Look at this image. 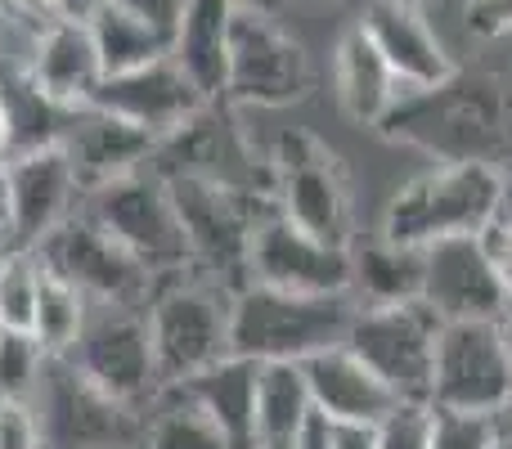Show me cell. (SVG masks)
I'll use <instances>...</instances> for the list:
<instances>
[{
  "mask_svg": "<svg viewBox=\"0 0 512 449\" xmlns=\"http://www.w3.org/2000/svg\"><path fill=\"white\" fill-rule=\"evenodd\" d=\"M378 135L436 158L441 167H512V77L454 72L441 86L409 90Z\"/></svg>",
  "mask_w": 512,
  "mask_h": 449,
  "instance_id": "6da1fadb",
  "label": "cell"
},
{
  "mask_svg": "<svg viewBox=\"0 0 512 449\" xmlns=\"http://www.w3.org/2000/svg\"><path fill=\"white\" fill-rule=\"evenodd\" d=\"M351 319V292L301 297L248 283L230 297V355H243L252 364H306L310 355L342 346Z\"/></svg>",
  "mask_w": 512,
  "mask_h": 449,
  "instance_id": "7a4b0ae2",
  "label": "cell"
},
{
  "mask_svg": "<svg viewBox=\"0 0 512 449\" xmlns=\"http://www.w3.org/2000/svg\"><path fill=\"white\" fill-rule=\"evenodd\" d=\"M499 221V171L490 167H427L396 189L382 216V238L427 247L445 238H481Z\"/></svg>",
  "mask_w": 512,
  "mask_h": 449,
  "instance_id": "3957f363",
  "label": "cell"
},
{
  "mask_svg": "<svg viewBox=\"0 0 512 449\" xmlns=\"http://www.w3.org/2000/svg\"><path fill=\"white\" fill-rule=\"evenodd\" d=\"M149 342L162 391L198 378L230 355V292L216 283L167 279L149 301Z\"/></svg>",
  "mask_w": 512,
  "mask_h": 449,
  "instance_id": "277c9868",
  "label": "cell"
},
{
  "mask_svg": "<svg viewBox=\"0 0 512 449\" xmlns=\"http://www.w3.org/2000/svg\"><path fill=\"white\" fill-rule=\"evenodd\" d=\"M162 180H167V194L176 203L180 229H185L189 261L203 265L207 283L225 288L230 297L239 288H248L252 229L270 203L194 176H162Z\"/></svg>",
  "mask_w": 512,
  "mask_h": 449,
  "instance_id": "5b68a950",
  "label": "cell"
},
{
  "mask_svg": "<svg viewBox=\"0 0 512 449\" xmlns=\"http://www.w3.org/2000/svg\"><path fill=\"white\" fill-rule=\"evenodd\" d=\"M270 207L297 229L324 243L351 247V180L324 140L306 131H283L270 158Z\"/></svg>",
  "mask_w": 512,
  "mask_h": 449,
  "instance_id": "8992f818",
  "label": "cell"
},
{
  "mask_svg": "<svg viewBox=\"0 0 512 449\" xmlns=\"http://www.w3.org/2000/svg\"><path fill=\"white\" fill-rule=\"evenodd\" d=\"M90 216L153 274V279H176L189 261V243L180 229L176 203L167 194V180L158 171H135L104 189H90Z\"/></svg>",
  "mask_w": 512,
  "mask_h": 449,
  "instance_id": "52a82bcc",
  "label": "cell"
},
{
  "mask_svg": "<svg viewBox=\"0 0 512 449\" xmlns=\"http://www.w3.org/2000/svg\"><path fill=\"white\" fill-rule=\"evenodd\" d=\"M41 418V449H140V409L117 405L99 387H90L63 355H50L41 387L32 396Z\"/></svg>",
  "mask_w": 512,
  "mask_h": 449,
  "instance_id": "ba28073f",
  "label": "cell"
},
{
  "mask_svg": "<svg viewBox=\"0 0 512 449\" xmlns=\"http://www.w3.org/2000/svg\"><path fill=\"white\" fill-rule=\"evenodd\" d=\"M441 319L423 301L405 306H355L346 346L391 387L396 400L432 405V369Z\"/></svg>",
  "mask_w": 512,
  "mask_h": 449,
  "instance_id": "9c48e42d",
  "label": "cell"
},
{
  "mask_svg": "<svg viewBox=\"0 0 512 449\" xmlns=\"http://www.w3.org/2000/svg\"><path fill=\"white\" fill-rule=\"evenodd\" d=\"M310 86H315V68H310L306 45L292 41L270 9H234L225 99L256 108H288L306 99Z\"/></svg>",
  "mask_w": 512,
  "mask_h": 449,
  "instance_id": "30bf717a",
  "label": "cell"
},
{
  "mask_svg": "<svg viewBox=\"0 0 512 449\" xmlns=\"http://www.w3.org/2000/svg\"><path fill=\"white\" fill-rule=\"evenodd\" d=\"M63 360L104 396L126 409H144L162 396L158 360L149 342V319L131 306H90L77 346Z\"/></svg>",
  "mask_w": 512,
  "mask_h": 449,
  "instance_id": "8fae6325",
  "label": "cell"
},
{
  "mask_svg": "<svg viewBox=\"0 0 512 449\" xmlns=\"http://www.w3.org/2000/svg\"><path fill=\"white\" fill-rule=\"evenodd\" d=\"M32 256L50 274L68 279L90 306H131L135 310L149 301L153 283H158L90 212H81V216L72 212Z\"/></svg>",
  "mask_w": 512,
  "mask_h": 449,
  "instance_id": "7c38bea8",
  "label": "cell"
},
{
  "mask_svg": "<svg viewBox=\"0 0 512 449\" xmlns=\"http://www.w3.org/2000/svg\"><path fill=\"white\" fill-rule=\"evenodd\" d=\"M248 283L301 292V297H337V292H351V247L324 243L274 207H265L252 229Z\"/></svg>",
  "mask_w": 512,
  "mask_h": 449,
  "instance_id": "4fadbf2b",
  "label": "cell"
},
{
  "mask_svg": "<svg viewBox=\"0 0 512 449\" xmlns=\"http://www.w3.org/2000/svg\"><path fill=\"white\" fill-rule=\"evenodd\" d=\"M512 391V360L495 324H441L432 405L495 414Z\"/></svg>",
  "mask_w": 512,
  "mask_h": 449,
  "instance_id": "5bb4252c",
  "label": "cell"
},
{
  "mask_svg": "<svg viewBox=\"0 0 512 449\" xmlns=\"http://www.w3.org/2000/svg\"><path fill=\"white\" fill-rule=\"evenodd\" d=\"M423 301L441 324H495L508 288L486 252V238H445L423 252Z\"/></svg>",
  "mask_w": 512,
  "mask_h": 449,
  "instance_id": "9a60e30c",
  "label": "cell"
},
{
  "mask_svg": "<svg viewBox=\"0 0 512 449\" xmlns=\"http://www.w3.org/2000/svg\"><path fill=\"white\" fill-rule=\"evenodd\" d=\"M86 108H99V113L117 117V122L153 135V140H167V135H176L180 126L203 113L207 99L198 95V86L167 54V59L149 63V68L122 72V77H104Z\"/></svg>",
  "mask_w": 512,
  "mask_h": 449,
  "instance_id": "2e32d148",
  "label": "cell"
},
{
  "mask_svg": "<svg viewBox=\"0 0 512 449\" xmlns=\"http://www.w3.org/2000/svg\"><path fill=\"white\" fill-rule=\"evenodd\" d=\"M81 185L63 149L23 153L5 162V198H9V225H14L18 252H36L72 216Z\"/></svg>",
  "mask_w": 512,
  "mask_h": 449,
  "instance_id": "e0dca14e",
  "label": "cell"
},
{
  "mask_svg": "<svg viewBox=\"0 0 512 449\" xmlns=\"http://www.w3.org/2000/svg\"><path fill=\"white\" fill-rule=\"evenodd\" d=\"M360 27L382 50V59L391 63V72L400 77L405 90L441 86L445 77L459 72L450 59V50L441 45V36L432 32L427 14L414 5V0H364Z\"/></svg>",
  "mask_w": 512,
  "mask_h": 449,
  "instance_id": "ac0fdd59",
  "label": "cell"
},
{
  "mask_svg": "<svg viewBox=\"0 0 512 449\" xmlns=\"http://www.w3.org/2000/svg\"><path fill=\"white\" fill-rule=\"evenodd\" d=\"M306 373V387L315 409L328 418V423H369L378 427L391 409L400 405L391 396V387L351 351V346H333V351H319L301 364Z\"/></svg>",
  "mask_w": 512,
  "mask_h": 449,
  "instance_id": "d6986e66",
  "label": "cell"
},
{
  "mask_svg": "<svg viewBox=\"0 0 512 449\" xmlns=\"http://www.w3.org/2000/svg\"><path fill=\"white\" fill-rule=\"evenodd\" d=\"M23 63L36 86L68 108H86L99 81H104L95 36H90V23H81V18H54V23L36 27L32 54Z\"/></svg>",
  "mask_w": 512,
  "mask_h": 449,
  "instance_id": "ffe728a7",
  "label": "cell"
},
{
  "mask_svg": "<svg viewBox=\"0 0 512 449\" xmlns=\"http://www.w3.org/2000/svg\"><path fill=\"white\" fill-rule=\"evenodd\" d=\"M153 149H158L153 135L135 131V126L99 113V108H81L72 131H68V140H63V153H68L72 171H77L81 194L144 171L153 162Z\"/></svg>",
  "mask_w": 512,
  "mask_h": 449,
  "instance_id": "44dd1931",
  "label": "cell"
},
{
  "mask_svg": "<svg viewBox=\"0 0 512 449\" xmlns=\"http://www.w3.org/2000/svg\"><path fill=\"white\" fill-rule=\"evenodd\" d=\"M234 9H239V0H185L176 27H171V59L207 104L225 99Z\"/></svg>",
  "mask_w": 512,
  "mask_h": 449,
  "instance_id": "7402d4cb",
  "label": "cell"
},
{
  "mask_svg": "<svg viewBox=\"0 0 512 449\" xmlns=\"http://www.w3.org/2000/svg\"><path fill=\"white\" fill-rule=\"evenodd\" d=\"M333 81H337V104H342V113L351 117L355 126H373V131H378L391 117V108L409 95L360 23L337 41Z\"/></svg>",
  "mask_w": 512,
  "mask_h": 449,
  "instance_id": "603a6c76",
  "label": "cell"
},
{
  "mask_svg": "<svg viewBox=\"0 0 512 449\" xmlns=\"http://www.w3.org/2000/svg\"><path fill=\"white\" fill-rule=\"evenodd\" d=\"M81 108H68L59 99H50L41 86L32 81L27 63H9L0 54V117L9 131V153H41V149H63L72 122Z\"/></svg>",
  "mask_w": 512,
  "mask_h": 449,
  "instance_id": "cb8c5ba5",
  "label": "cell"
},
{
  "mask_svg": "<svg viewBox=\"0 0 512 449\" xmlns=\"http://www.w3.org/2000/svg\"><path fill=\"white\" fill-rule=\"evenodd\" d=\"M256 373H261V364L243 360V355H225L221 364H212V369H203L198 378L180 382V387H171V391L194 400V405L221 427V436L234 449H252Z\"/></svg>",
  "mask_w": 512,
  "mask_h": 449,
  "instance_id": "d4e9b609",
  "label": "cell"
},
{
  "mask_svg": "<svg viewBox=\"0 0 512 449\" xmlns=\"http://www.w3.org/2000/svg\"><path fill=\"white\" fill-rule=\"evenodd\" d=\"M315 414L301 364H261L256 373V414H252V449H292L301 427Z\"/></svg>",
  "mask_w": 512,
  "mask_h": 449,
  "instance_id": "484cf974",
  "label": "cell"
},
{
  "mask_svg": "<svg viewBox=\"0 0 512 449\" xmlns=\"http://www.w3.org/2000/svg\"><path fill=\"white\" fill-rule=\"evenodd\" d=\"M423 297V252L373 238L351 247V301L355 306H405Z\"/></svg>",
  "mask_w": 512,
  "mask_h": 449,
  "instance_id": "4316f807",
  "label": "cell"
},
{
  "mask_svg": "<svg viewBox=\"0 0 512 449\" xmlns=\"http://www.w3.org/2000/svg\"><path fill=\"white\" fill-rule=\"evenodd\" d=\"M90 23V36H95L99 63H104V77H122V72L149 68V63L167 59L171 54V36L162 27H153L149 18L131 14L126 5H104Z\"/></svg>",
  "mask_w": 512,
  "mask_h": 449,
  "instance_id": "83f0119b",
  "label": "cell"
},
{
  "mask_svg": "<svg viewBox=\"0 0 512 449\" xmlns=\"http://www.w3.org/2000/svg\"><path fill=\"white\" fill-rule=\"evenodd\" d=\"M86 315H90V301L81 297L68 279H59V274H50L41 265L36 310H32V337L41 342V351L45 355H68L72 346H77L81 328H86Z\"/></svg>",
  "mask_w": 512,
  "mask_h": 449,
  "instance_id": "f1b7e54d",
  "label": "cell"
},
{
  "mask_svg": "<svg viewBox=\"0 0 512 449\" xmlns=\"http://www.w3.org/2000/svg\"><path fill=\"white\" fill-rule=\"evenodd\" d=\"M140 449H234L221 436V427L180 391H162V405L153 418H144V445Z\"/></svg>",
  "mask_w": 512,
  "mask_h": 449,
  "instance_id": "f546056e",
  "label": "cell"
},
{
  "mask_svg": "<svg viewBox=\"0 0 512 449\" xmlns=\"http://www.w3.org/2000/svg\"><path fill=\"white\" fill-rule=\"evenodd\" d=\"M50 355L27 328H0V400H32Z\"/></svg>",
  "mask_w": 512,
  "mask_h": 449,
  "instance_id": "4dcf8cb0",
  "label": "cell"
},
{
  "mask_svg": "<svg viewBox=\"0 0 512 449\" xmlns=\"http://www.w3.org/2000/svg\"><path fill=\"white\" fill-rule=\"evenodd\" d=\"M36 283H41V265L32 252L5 256V265H0V328H27L32 333Z\"/></svg>",
  "mask_w": 512,
  "mask_h": 449,
  "instance_id": "1f68e13d",
  "label": "cell"
},
{
  "mask_svg": "<svg viewBox=\"0 0 512 449\" xmlns=\"http://www.w3.org/2000/svg\"><path fill=\"white\" fill-rule=\"evenodd\" d=\"M427 449H495V423H490V414H463V409L432 405Z\"/></svg>",
  "mask_w": 512,
  "mask_h": 449,
  "instance_id": "d6a6232c",
  "label": "cell"
},
{
  "mask_svg": "<svg viewBox=\"0 0 512 449\" xmlns=\"http://www.w3.org/2000/svg\"><path fill=\"white\" fill-rule=\"evenodd\" d=\"M373 432H378V449H427V436H432V405H409V400H400Z\"/></svg>",
  "mask_w": 512,
  "mask_h": 449,
  "instance_id": "836d02e7",
  "label": "cell"
},
{
  "mask_svg": "<svg viewBox=\"0 0 512 449\" xmlns=\"http://www.w3.org/2000/svg\"><path fill=\"white\" fill-rule=\"evenodd\" d=\"M0 449H41V418L32 400H0Z\"/></svg>",
  "mask_w": 512,
  "mask_h": 449,
  "instance_id": "e575fe53",
  "label": "cell"
},
{
  "mask_svg": "<svg viewBox=\"0 0 512 449\" xmlns=\"http://www.w3.org/2000/svg\"><path fill=\"white\" fill-rule=\"evenodd\" d=\"M468 32L481 41L512 36V0H468Z\"/></svg>",
  "mask_w": 512,
  "mask_h": 449,
  "instance_id": "d590c367",
  "label": "cell"
},
{
  "mask_svg": "<svg viewBox=\"0 0 512 449\" xmlns=\"http://www.w3.org/2000/svg\"><path fill=\"white\" fill-rule=\"evenodd\" d=\"M481 238H486V252H490V261H495L499 279H504L508 297H512V225L508 221H495Z\"/></svg>",
  "mask_w": 512,
  "mask_h": 449,
  "instance_id": "8d00e7d4",
  "label": "cell"
},
{
  "mask_svg": "<svg viewBox=\"0 0 512 449\" xmlns=\"http://www.w3.org/2000/svg\"><path fill=\"white\" fill-rule=\"evenodd\" d=\"M117 5H126L131 14H140V18H149L153 27H162V32L171 36V27H176L185 0H117Z\"/></svg>",
  "mask_w": 512,
  "mask_h": 449,
  "instance_id": "74e56055",
  "label": "cell"
},
{
  "mask_svg": "<svg viewBox=\"0 0 512 449\" xmlns=\"http://www.w3.org/2000/svg\"><path fill=\"white\" fill-rule=\"evenodd\" d=\"M333 449H378V432L369 423H333Z\"/></svg>",
  "mask_w": 512,
  "mask_h": 449,
  "instance_id": "f35d334b",
  "label": "cell"
},
{
  "mask_svg": "<svg viewBox=\"0 0 512 449\" xmlns=\"http://www.w3.org/2000/svg\"><path fill=\"white\" fill-rule=\"evenodd\" d=\"M292 449H333V423H328L324 414H310V423L301 427V436L292 441Z\"/></svg>",
  "mask_w": 512,
  "mask_h": 449,
  "instance_id": "ab89813d",
  "label": "cell"
},
{
  "mask_svg": "<svg viewBox=\"0 0 512 449\" xmlns=\"http://www.w3.org/2000/svg\"><path fill=\"white\" fill-rule=\"evenodd\" d=\"M9 9H14L18 18H32L36 27L54 23V18H63V0H9Z\"/></svg>",
  "mask_w": 512,
  "mask_h": 449,
  "instance_id": "60d3db41",
  "label": "cell"
},
{
  "mask_svg": "<svg viewBox=\"0 0 512 449\" xmlns=\"http://www.w3.org/2000/svg\"><path fill=\"white\" fill-rule=\"evenodd\" d=\"M14 225H9V198H5V167H0V265L5 256H14Z\"/></svg>",
  "mask_w": 512,
  "mask_h": 449,
  "instance_id": "b9f144b4",
  "label": "cell"
},
{
  "mask_svg": "<svg viewBox=\"0 0 512 449\" xmlns=\"http://www.w3.org/2000/svg\"><path fill=\"white\" fill-rule=\"evenodd\" d=\"M490 423H495V449H512V391L504 405L490 414Z\"/></svg>",
  "mask_w": 512,
  "mask_h": 449,
  "instance_id": "7bdbcfd3",
  "label": "cell"
},
{
  "mask_svg": "<svg viewBox=\"0 0 512 449\" xmlns=\"http://www.w3.org/2000/svg\"><path fill=\"white\" fill-rule=\"evenodd\" d=\"M104 5H113V0H63V18H81V23H86V18H95Z\"/></svg>",
  "mask_w": 512,
  "mask_h": 449,
  "instance_id": "ee69618b",
  "label": "cell"
},
{
  "mask_svg": "<svg viewBox=\"0 0 512 449\" xmlns=\"http://www.w3.org/2000/svg\"><path fill=\"white\" fill-rule=\"evenodd\" d=\"M499 221L512 225V167L499 171Z\"/></svg>",
  "mask_w": 512,
  "mask_h": 449,
  "instance_id": "f6af8a7d",
  "label": "cell"
},
{
  "mask_svg": "<svg viewBox=\"0 0 512 449\" xmlns=\"http://www.w3.org/2000/svg\"><path fill=\"white\" fill-rule=\"evenodd\" d=\"M495 328H499V337H504V346H508V360H512V297H508V306L499 310Z\"/></svg>",
  "mask_w": 512,
  "mask_h": 449,
  "instance_id": "bcb514c9",
  "label": "cell"
},
{
  "mask_svg": "<svg viewBox=\"0 0 512 449\" xmlns=\"http://www.w3.org/2000/svg\"><path fill=\"white\" fill-rule=\"evenodd\" d=\"M9 158H14V153H9V131H5V117H0V167H5Z\"/></svg>",
  "mask_w": 512,
  "mask_h": 449,
  "instance_id": "7dc6e473",
  "label": "cell"
},
{
  "mask_svg": "<svg viewBox=\"0 0 512 449\" xmlns=\"http://www.w3.org/2000/svg\"><path fill=\"white\" fill-rule=\"evenodd\" d=\"M239 5H256V9H270V14H279L283 0H239Z\"/></svg>",
  "mask_w": 512,
  "mask_h": 449,
  "instance_id": "c3c4849f",
  "label": "cell"
},
{
  "mask_svg": "<svg viewBox=\"0 0 512 449\" xmlns=\"http://www.w3.org/2000/svg\"><path fill=\"white\" fill-rule=\"evenodd\" d=\"M0 32H5V14H0Z\"/></svg>",
  "mask_w": 512,
  "mask_h": 449,
  "instance_id": "681fc988",
  "label": "cell"
},
{
  "mask_svg": "<svg viewBox=\"0 0 512 449\" xmlns=\"http://www.w3.org/2000/svg\"><path fill=\"white\" fill-rule=\"evenodd\" d=\"M414 5H418V0H414Z\"/></svg>",
  "mask_w": 512,
  "mask_h": 449,
  "instance_id": "f907efd6",
  "label": "cell"
}]
</instances>
